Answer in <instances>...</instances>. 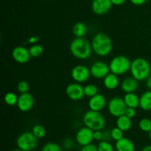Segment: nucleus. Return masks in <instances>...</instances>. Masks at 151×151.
<instances>
[{
    "label": "nucleus",
    "instance_id": "c85d7f7f",
    "mask_svg": "<svg viewBox=\"0 0 151 151\" xmlns=\"http://www.w3.org/2000/svg\"><path fill=\"white\" fill-rule=\"evenodd\" d=\"M98 151H114L113 145L107 141H101L99 143Z\"/></svg>",
    "mask_w": 151,
    "mask_h": 151
},
{
    "label": "nucleus",
    "instance_id": "2eb2a0df",
    "mask_svg": "<svg viewBox=\"0 0 151 151\" xmlns=\"http://www.w3.org/2000/svg\"><path fill=\"white\" fill-rule=\"evenodd\" d=\"M106 106V99L103 94H97L94 97H90L88 100V108L90 110L100 111Z\"/></svg>",
    "mask_w": 151,
    "mask_h": 151
},
{
    "label": "nucleus",
    "instance_id": "423d86ee",
    "mask_svg": "<svg viewBox=\"0 0 151 151\" xmlns=\"http://www.w3.org/2000/svg\"><path fill=\"white\" fill-rule=\"evenodd\" d=\"M18 148L24 151H32L38 145V138L32 132H24L16 140Z\"/></svg>",
    "mask_w": 151,
    "mask_h": 151
},
{
    "label": "nucleus",
    "instance_id": "cd10ccee",
    "mask_svg": "<svg viewBox=\"0 0 151 151\" xmlns=\"http://www.w3.org/2000/svg\"><path fill=\"white\" fill-rule=\"evenodd\" d=\"M41 151H62V149L56 143L48 142L43 146Z\"/></svg>",
    "mask_w": 151,
    "mask_h": 151
},
{
    "label": "nucleus",
    "instance_id": "ddd939ff",
    "mask_svg": "<svg viewBox=\"0 0 151 151\" xmlns=\"http://www.w3.org/2000/svg\"><path fill=\"white\" fill-rule=\"evenodd\" d=\"M111 0H92L91 10L97 15H104L111 8Z\"/></svg>",
    "mask_w": 151,
    "mask_h": 151
},
{
    "label": "nucleus",
    "instance_id": "ea45409f",
    "mask_svg": "<svg viewBox=\"0 0 151 151\" xmlns=\"http://www.w3.org/2000/svg\"><path fill=\"white\" fill-rule=\"evenodd\" d=\"M146 86L149 89L151 90V75L146 79Z\"/></svg>",
    "mask_w": 151,
    "mask_h": 151
},
{
    "label": "nucleus",
    "instance_id": "f257e3e1",
    "mask_svg": "<svg viewBox=\"0 0 151 151\" xmlns=\"http://www.w3.org/2000/svg\"><path fill=\"white\" fill-rule=\"evenodd\" d=\"M92 50L97 55L106 56L109 55L113 48V44L109 35L103 32L97 33L91 41Z\"/></svg>",
    "mask_w": 151,
    "mask_h": 151
},
{
    "label": "nucleus",
    "instance_id": "c756f323",
    "mask_svg": "<svg viewBox=\"0 0 151 151\" xmlns=\"http://www.w3.org/2000/svg\"><path fill=\"white\" fill-rule=\"evenodd\" d=\"M123 132L124 131L119 129L118 127H115V128H114L111 131V138L116 142L118 141V140L121 139H122L124 137Z\"/></svg>",
    "mask_w": 151,
    "mask_h": 151
},
{
    "label": "nucleus",
    "instance_id": "39448f33",
    "mask_svg": "<svg viewBox=\"0 0 151 151\" xmlns=\"http://www.w3.org/2000/svg\"><path fill=\"white\" fill-rule=\"evenodd\" d=\"M131 61L128 57L118 55L114 58L109 63L110 71L116 75L125 74L131 69Z\"/></svg>",
    "mask_w": 151,
    "mask_h": 151
},
{
    "label": "nucleus",
    "instance_id": "7ed1b4c3",
    "mask_svg": "<svg viewBox=\"0 0 151 151\" xmlns=\"http://www.w3.org/2000/svg\"><path fill=\"white\" fill-rule=\"evenodd\" d=\"M131 73L138 81H145L150 75L151 67L149 62L142 58H137L131 61Z\"/></svg>",
    "mask_w": 151,
    "mask_h": 151
},
{
    "label": "nucleus",
    "instance_id": "b1692460",
    "mask_svg": "<svg viewBox=\"0 0 151 151\" xmlns=\"http://www.w3.org/2000/svg\"><path fill=\"white\" fill-rule=\"evenodd\" d=\"M84 94L86 97H94V95L98 94V88L94 84H88L84 86Z\"/></svg>",
    "mask_w": 151,
    "mask_h": 151
},
{
    "label": "nucleus",
    "instance_id": "dca6fc26",
    "mask_svg": "<svg viewBox=\"0 0 151 151\" xmlns=\"http://www.w3.org/2000/svg\"><path fill=\"white\" fill-rule=\"evenodd\" d=\"M138 81L134 78H127L122 81L121 88L125 93L134 92L138 88Z\"/></svg>",
    "mask_w": 151,
    "mask_h": 151
},
{
    "label": "nucleus",
    "instance_id": "20e7f679",
    "mask_svg": "<svg viewBox=\"0 0 151 151\" xmlns=\"http://www.w3.org/2000/svg\"><path fill=\"white\" fill-rule=\"evenodd\" d=\"M85 126L91 128L93 131L102 130L106 125V119L100 111L89 110L85 113L83 117Z\"/></svg>",
    "mask_w": 151,
    "mask_h": 151
},
{
    "label": "nucleus",
    "instance_id": "4c0bfd02",
    "mask_svg": "<svg viewBox=\"0 0 151 151\" xmlns=\"http://www.w3.org/2000/svg\"><path fill=\"white\" fill-rule=\"evenodd\" d=\"M147 1V0H130V1H131L133 4L137 6L142 5V4H145Z\"/></svg>",
    "mask_w": 151,
    "mask_h": 151
},
{
    "label": "nucleus",
    "instance_id": "0eeeda50",
    "mask_svg": "<svg viewBox=\"0 0 151 151\" xmlns=\"http://www.w3.org/2000/svg\"><path fill=\"white\" fill-rule=\"evenodd\" d=\"M126 109L127 106L125 101L123 99L120 98V97H113L108 103L109 112L111 115L115 116V117H119V116L125 114Z\"/></svg>",
    "mask_w": 151,
    "mask_h": 151
},
{
    "label": "nucleus",
    "instance_id": "37998d69",
    "mask_svg": "<svg viewBox=\"0 0 151 151\" xmlns=\"http://www.w3.org/2000/svg\"><path fill=\"white\" fill-rule=\"evenodd\" d=\"M149 138H150V141H151V131L150 133H149Z\"/></svg>",
    "mask_w": 151,
    "mask_h": 151
},
{
    "label": "nucleus",
    "instance_id": "393cba45",
    "mask_svg": "<svg viewBox=\"0 0 151 151\" xmlns=\"http://www.w3.org/2000/svg\"><path fill=\"white\" fill-rule=\"evenodd\" d=\"M18 98H19V97L16 96V94H14V93L13 92H8L4 95V102H5L7 105L13 106L17 105Z\"/></svg>",
    "mask_w": 151,
    "mask_h": 151
},
{
    "label": "nucleus",
    "instance_id": "6ab92c4d",
    "mask_svg": "<svg viewBox=\"0 0 151 151\" xmlns=\"http://www.w3.org/2000/svg\"><path fill=\"white\" fill-rule=\"evenodd\" d=\"M139 107L145 111H151V90L143 93L139 97Z\"/></svg>",
    "mask_w": 151,
    "mask_h": 151
},
{
    "label": "nucleus",
    "instance_id": "2f4dec72",
    "mask_svg": "<svg viewBox=\"0 0 151 151\" xmlns=\"http://www.w3.org/2000/svg\"><path fill=\"white\" fill-rule=\"evenodd\" d=\"M81 151H98V147L95 145L90 143L86 145L82 146Z\"/></svg>",
    "mask_w": 151,
    "mask_h": 151
},
{
    "label": "nucleus",
    "instance_id": "e433bc0d",
    "mask_svg": "<svg viewBox=\"0 0 151 151\" xmlns=\"http://www.w3.org/2000/svg\"><path fill=\"white\" fill-rule=\"evenodd\" d=\"M40 38L38 36H32V37H30V38H29V39L27 41L26 44H35V43L38 42V41H39Z\"/></svg>",
    "mask_w": 151,
    "mask_h": 151
},
{
    "label": "nucleus",
    "instance_id": "f3484780",
    "mask_svg": "<svg viewBox=\"0 0 151 151\" xmlns=\"http://www.w3.org/2000/svg\"><path fill=\"white\" fill-rule=\"evenodd\" d=\"M115 149L116 151H134L135 146L131 139L123 137L116 142Z\"/></svg>",
    "mask_w": 151,
    "mask_h": 151
},
{
    "label": "nucleus",
    "instance_id": "7c9ffc66",
    "mask_svg": "<svg viewBox=\"0 0 151 151\" xmlns=\"http://www.w3.org/2000/svg\"><path fill=\"white\" fill-rule=\"evenodd\" d=\"M29 88V84H28V83L25 81H19V83H18L17 85V90L21 93V94L28 92Z\"/></svg>",
    "mask_w": 151,
    "mask_h": 151
},
{
    "label": "nucleus",
    "instance_id": "aec40b11",
    "mask_svg": "<svg viewBox=\"0 0 151 151\" xmlns=\"http://www.w3.org/2000/svg\"><path fill=\"white\" fill-rule=\"evenodd\" d=\"M116 127L122 130V131H128L132 127V121L131 118L127 116L126 115H122V116L117 117L116 119Z\"/></svg>",
    "mask_w": 151,
    "mask_h": 151
},
{
    "label": "nucleus",
    "instance_id": "f704fd0d",
    "mask_svg": "<svg viewBox=\"0 0 151 151\" xmlns=\"http://www.w3.org/2000/svg\"><path fill=\"white\" fill-rule=\"evenodd\" d=\"M94 139L96 141L103 140V131H101V130L94 131Z\"/></svg>",
    "mask_w": 151,
    "mask_h": 151
},
{
    "label": "nucleus",
    "instance_id": "f03ea898",
    "mask_svg": "<svg viewBox=\"0 0 151 151\" xmlns=\"http://www.w3.org/2000/svg\"><path fill=\"white\" fill-rule=\"evenodd\" d=\"M69 49L74 57L81 60L88 58L93 50L91 44L83 38H75L71 42Z\"/></svg>",
    "mask_w": 151,
    "mask_h": 151
},
{
    "label": "nucleus",
    "instance_id": "58836bf2",
    "mask_svg": "<svg viewBox=\"0 0 151 151\" xmlns=\"http://www.w3.org/2000/svg\"><path fill=\"white\" fill-rule=\"evenodd\" d=\"M126 1V0H111V2L114 5L119 6L123 4Z\"/></svg>",
    "mask_w": 151,
    "mask_h": 151
},
{
    "label": "nucleus",
    "instance_id": "5701e85b",
    "mask_svg": "<svg viewBox=\"0 0 151 151\" xmlns=\"http://www.w3.org/2000/svg\"><path fill=\"white\" fill-rule=\"evenodd\" d=\"M29 52L31 57L38 58L43 54L44 49H43L42 46L39 45V44H33V45L29 47Z\"/></svg>",
    "mask_w": 151,
    "mask_h": 151
},
{
    "label": "nucleus",
    "instance_id": "1a4fd4ad",
    "mask_svg": "<svg viewBox=\"0 0 151 151\" xmlns=\"http://www.w3.org/2000/svg\"><path fill=\"white\" fill-rule=\"evenodd\" d=\"M75 139L77 142L81 146L90 144L94 140V131L86 126L83 127L78 131Z\"/></svg>",
    "mask_w": 151,
    "mask_h": 151
},
{
    "label": "nucleus",
    "instance_id": "a878e982",
    "mask_svg": "<svg viewBox=\"0 0 151 151\" xmlns=\"http://www.w3.org/2000/svg\"><path fill=\"white\" fill-rule=\"evenodd\" d=\"M139 127L144 132L150 133L151 131V119L148 118L142 119L139 122Z\"/></svg>",
    "mask_w": 151,
    "mask_h": 151
},
{
    "label": "nucleus",
    "instance_id": "412c9836",
    "mask_svg": "<svg viewBox=\"0 0 151 151\" xmlns=\"http://www.w3.org/2000/svg\"><path fill=\"white\" fill-rule=\"evenodd\" d=\"M123 100L127 107L134 108V109H137L139 107V97L134 92L126 93L124 96Z\"/></svg>",
    "mask_w": 151,
    "mask_h": 151
},
{
    "label": "nucleus",
    "instance_id": "9b49d317",
    "mask_svg": "<svg viewBox=\"0 0 151 151\" xmlns=\"http://www.w3.org/2000/svg\"><path fill=\"white\" fill-rule=\"evenodd\" d=\"M91 75L97 79H101L107 76L111 72L109 65L103 61H97L90 67Z\"/></svg>",
    "mask_w": 151,
    "mask_h": 151
},
{
    "label": "nucleus",
    "instance_id": "79ce46f5",
    "mask_svg": "<svg viewBox=\"0 0 151 151\" xmlns=\"http://www.w3.org/2000/svg\"><path fill=\"white\" fill-rule=\"evenodd\" d=\"M12 151H24V150H21V149H15V150H12Z\"/></svg>",
    "mask_w": 151,
    "mask_h": 151
},
{
    "label": "nucleus",
    "instance_id": "f8f14e48",
    "mask_svg": "<svg viewBox=\"0 0 151 151\" xmlns=\"http://www.w3.org/2000/svg\"><path fill=\"white\" fill-rule=\"evenodd\" d=\"M34 103H35V100L32 94L27 92L20 94L18 98V103L16 106H18V109L21 111L27 112L33 107Z\"/></svg>",
    "mask_w": 151,
    "mask_h": 151
},
{
    "label": "nucleus",
    "instance_id": "bb28decb",
    "mask_svg": "<svg viewBox=\"0 0 151 151\" xmlns=\"http://www.w3.org/2000/svg\"><path fill=\"white\" fill-rule=\"evenodd\" d=\"M32 133L38 139H41L46 135V130L44 126L41 125H36L32 128Z\"/></svg>",
    "mask_w": 151,
    "mask_h": 151
},
{
    "label": "nucleus",
    "instance_id": "473e14b6",
    "mask_svg": "<svg viewBox=\"0 0 151 151\" xmlns=\"http://www.w3.org/2000/svg\"><path fill=\"white\" fill-rule=\"evenodd\" d=\"M63 147H64L66 150H70V149L72 148L74 145V142L72 139L67 138L63 141Z\"/></svg>",
    "mask_w": 151,
    "mask_h": 151
},
{
    "label": "nucleus",
    "instance_id": "4468645a",
    "mask_svg": "<svg viewBox=\"0 0 151 151\" xmlns=\"http://www.w3.org/2000/svg\"><path fill=\"white\" fill-rule=\"evenodd\" d=\"M12 57L15 61L19 63H25L30 59L31 55L29 54V50L24 47H15L12 52Z\"/></svg>",
    "mask_w": 151,
    "mask_h": 151
},
{
    "label": "nucleus",
    "instance_id": "c9c22d12",
    "mask_svg": "<svg viewBox=\"0 0 151 151\" xmlns=\"http://www.w3.org/2000/svg\"><path fill=\"white\" fill-rule=\"evenodd\" d=\"M111 138V133L109 130L103 131V140L102 141H107L109 142Z\"/></svg>",
    "mask_w": 151,
    "mask_h": 151
},
{
    "label": "nucleus",
    "instance_id": "a211bd4d",
    "mask_svg": "<svg viewBox=\"0 0 151 151\" xmlns=\"http://www.w3.org/2000/svg\"><path fill=\"white\" fill-rule=\"evenodd\" d=\"M104 86L109 90H114L119 86V78L118 75L110 72L107 76L103 78Z\"/></svg>",
    "mask_w": 151,
    "mask_h": 151
},
{
    "label": "nucleus",
    "instance_id": "6e6552de",
    "mask_svg": "<svg viewBox=\"0 0 151 151\" xmlns=\"http://www.w3.org/2000/svg\"><path fill=\"white\" fill-rule=\"evenodd\" d=\"M91 75L90 69L83 65H77L71 72V76L72 79L77 83H84L89 78Z\"/></svg>",
    "mask_w": 151,
    "mask_h": 151
},
{
    "label": "nucleus",
    "instance_id": "9d476101",
    "mask_svg": "<svg viewBox=\"0 0 151 151\" xmlns=\"http://www.w3.org/2000/svg\"><path fill=\"white\" fill-rule=\"evenodd\" d=\"M66 94L70 100L78 101L82 100L85 96L84 87H83L79 83H72L66 87Z\"/></svg>",
    "mask_w": 151,
    "mask_h": 151
},
{
    "label": "nucleus",
    "instance_id": "a19ab883",
    "mask_svg": "<svg viewBox=\"0 0 151 151\" xmlns=\"http://www.w3.org/2000/svg\"><path fill=\"white\" fill-rule=\"evenodd\" d=\"M141 151H151V145H147L143 147Z\"/></svg>",
    "mask_w": 151,
    "mask_h": 151
},
{
    "label": "nucleus",
    "instance_id": "4be33fe9",
    "mask_svg": "<svg viewBox=\"0 0 151 151\" xmlns=\"http://www.w3.org/2000/svg\"><path fill=\"white\" fill-rule=\"evenodd\" d=\"M72 31L76 38H83L86 34L87 27L83 22H77L74 25Z\"/></svg>",
    "mask_w": 151,
    "mask_h": 151
},
{
    "label": "nucleus",
    "instance_id": "72a5a7b5",
    "mask_svg": "<svg viewBox=\"0 0 151 151\" xmlns=\"http://www.w3.org/2000/svg\"><path fill=\"white\" fill-rule=\"evenodd\" d=\"M136 114V109H134V108H130V107H127L126 110H125V115H126L127 116H128L129 118L132 119L135 116Z\"/></svg>",
    "mask_w": 151,
    "mask_h": 151
}]
</instances>
